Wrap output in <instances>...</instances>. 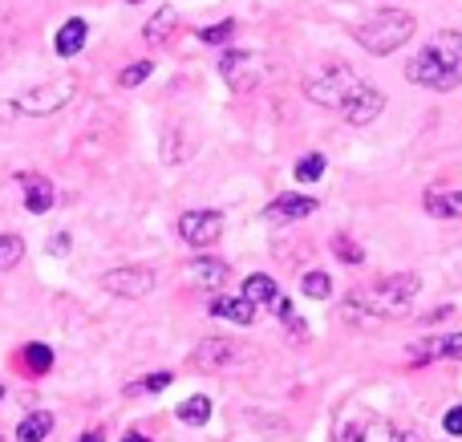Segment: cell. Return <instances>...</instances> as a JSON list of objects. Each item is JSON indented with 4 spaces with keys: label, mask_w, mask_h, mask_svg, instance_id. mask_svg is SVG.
I'll return each mask as SVG.
<instances>
[{
    "label": "cell",
    "mask_w": 462,
    "mask_h": 442,
    "mask_svg": "<svg viewBox=\"0 0 462 442\" xmlns=\"http://www.w3.org/2000/svg\"><path fill=\"white\" fill-rule=\"evenodd\" d=\"M418 289H422V281H418L414 272L406 276H385L382 284H374V289H357L345 297L341 313L349 317V321H377V317H402L410 313V305H414Z\"/></svg>",
    "instance_id": "cell-1"
},
{
    "label": "cell",
    "mask_w": 462,
    "mask_h": 442,
    "mask_svg": "<svg viewBox=\"0 0 462 442\" xmlns=\"http://www.w3.org/2000/svg\"><path fill=\"white\" fill-rule=\"evenodd\" d=\"M406 78L426 89H455L462 81V32L442 29L439 37L406 65Z\"/></svg>",
    "instance_id": "cell-2"
},
{
    "label": "cell",
    "mask_w": 462,
    "mask_h": 442,
    "mask_svg": "<svg viewBox=\"0 0 462 442\" xmlns=\"http://www.w3.org/2000/svg\"><path fill=\"white\" fill-rule=\"evenodd\" d=\"M414 29H418L414 13L382 8V13H374L369 21H361L357 29H353V41H357L361 49H369V53H377V57H390L414 37Z\"/></svg>",
    "instance_id": "cell-3"
},
{
    "label": "cell",
    "mask_w": 462,
    "mask_h": 442,
    "mask_svg": "<svg viewBox=\"0 0 462 442\" xmlns=\"http://www.w3.org/2000/svg\"><path fill=\"white\" fill-rule=\"evenodd\" d=\"M357 86H361V78L349 69V65H325V69H317L309 81H304V97L317 106H328V110H341Z\"/></svg>",
    "instance_id": "cell-4"
},
{
    "label": "cell",
    "mask_w": 462,
    "mask_h": 442,
    "mask_svg": "<svg viewBox=\"0 0 462 442\" xmlns=\"http://www.w3.org/2000/svg\"><path fill=\"white\" fill-rule=\"evenodd\" d=\"M73 97V81H45V86H32L24 94L13 97L16 114H29V118H45V114H57L61 106H69Z\"/></svg>",
    "instance_id": "cell-5"
},
{
    "label": "cell",
    "mask_w": 462,
    "mask_h": 442,
    "mask_svg": "<svg viewBox=\"0 0 462 442\" xmlns=\"http://www.w3.org/2000/svg\"><path fill=\"white\" fill-rule=\"evenodd\" d=\"M406 438H410V435L398 427V422L377 419V414L345 422V427L333 435V442H406Z\"/></svg>",
    "instance_id": "cell-6"
},
{
    "label": "cell",
    "mask_w": 462,
    "mask_h": 442,
    "mask_svg": "<svg viewBox=\"0 0 462 442\" xmlns=\"http://www.w3.org/2000/svg\"><path fill=\"white\" fill-rule=\"evenodd\" d=\"M219 73L236 94H252L263 81V61L255 53H224L219 57Z\"/></svg>",
    "instance_id": "cell-7"
},
{
    "label": "cell",
    "mask_w": 462,
    "mask_h": 442,
    "mask_svg": "<svg viewBox=\"0 0 462 442\" xmlns=\"http://www.w3.org/2000/svg\"><path fill=\"white\" fill-rule=\"evenodd\" d=\"M179 235H183V244H191V248H211V244H219V235H224V216H219V211H187V216L179 219Z\"/></svg>",
    "instance_id": "cell-8"
},
{
    "label": "cell",
    "mask_w": 462,
    "mask_h": 442,
    "mask_svg": "<svg viewBox=\"0 0 462 442\" xmlns=\"http://www.w3.org/2000/svg\"><path fill=\"white\" fill-rule=\"evenodd\" d=\"M97 284H102L110 297L138 300V297H146V292L154 289V272L151 268H114V272H106Z\"/></svg>",
    "instance_id": "cell-9"
},
{
    "label": "cell",
    "mask_w": 462,
    "mask_h": 442,
    "mask_svg": "<svg viewBox=\"0 0 462 442\" xmlns=\"http://www.w3.org/2000/svg\"><path fill=\"white\" fill-rule=\"evenodd\" d=\"M382 110H385V94L377 86H365V81H361V86L349 94V102L341 106V118L349 122V126H369Z\"/></svg>",
    "instance_id": "cell-10"
},
{
    "label": "cell",
    "mask_w": 462,
    "mask_h": 442,
    "mask_svg": "<svg viewBox=\"0 0 462 442\" xmlns=\"http://www.w3.org/2000/svg\"><path fill=\"white\" fill-rule=\"evenodd\" d=\"M239 354L244 349L236 345V341H227V337H208V341H199L195 345V357H191V365L195 370H231V365H239Z\"/></svg>",
    "instance_id": "cell-11"
},
{
    "label": "cell",
    "mask_w": 462,
    "mask_h": 442,
    "mask_svg": "<svg viewBox=\"0 0 462 442\" xmlns=\"http://www.w3.org/2000/svg\"><path fill=\"white\" fill-rule=\"evenodd\" d=\"M410 362L426 365V362H462V333H447V337H430L410 345Z\"/></svg>",
    "instance_id": "cell-12"
},
{
    "label": "cell",
    "mask_w": 462,
    "mask_h": 442,
    "mask_svg": "<svg viewBox=\"0 0 462 442\" xmlns=\"http://www.w3.org/2000/svg\"><path fill=\"white\" fill-rule=\"evenodd\" d=\"M227 276H231V268L216 256H195L191 264H187V281L199 284V289H224Z\"/></svg>",
    "instance_id": "cell-13"
},
{
    "label": "cell",
    "mask_w": 462,
    "mask_h": 442,
    "mask_svg": "<svg viewBox=\"0 0 462 442\" xmlns=\"http://www.w3.org/2000/svg\"><path fill=\"white\" fill-rule=\"evenodd\" d=\"M317 211V199L312 195H280V199L268 203V211L263 216L268 219H280V224H292V219H304Z\"/></svg>",
    "instance_id": "cell-14"
},
{
    "label": "cell",
    "mask_w": 462,
    "mask_h": 442,
    "mask_svg": "<svg viewBox=\"0 0 462 442\" xmlns=\"http://www.w3.org/2000/svg\"><path fill=\"white\" fill-rule=\"evenodd\" d=\"M86 41H89V24L81 21V16H69V21L57 29L53 49H57V57H78L81 49H86Z\"/></svg>",
    "instance_id": "cell-15"
},
{
    "label": "cell",
    "mask_w": 462,
    "mask_h": 442,
    "mask_svg": "<svg viewBox=\"0 0 462 442\" xmlns=\"http://www.w3.org/2000/svg\"><path fill=\"white\" fill-rule=\"evenodd\" d=\"M21 183H24V207H29L32 216H45V211L57 203V191L45 175H24Z\"/></svg>",
    "instance_id": "cell-16"
},
{
    "label": "cell",
    "mask_w": 462,
    "mask_h": 442,
    "mask_svg": "<svg viewBox=\"0 0 462 442\" xmlns=\"http://www.w3.org/2000/svg\"><path fill=\"white\" fill-rule=\"evenodd\" d=\"M211 317L219 321H236V325H252L255 321V305L239 292V297H216L211 300Z\"/></svg>",
    "instance_id": "cell-17"
},
{
    "label": "cell",
    "mask_w": 462,
    "mask_h": 442,
    "mask_svg": "<svg viewBox=\"0 0 462 442\" xmlns=\"http://www.w3.org/2000/svg\"><path fill=\"white\" fill-rule=\"evenodd\" d=\"M239 292H244L252 305H268V308L280 300V289H276V281H272L268 272H252V276L244 281V289H239Z\"/></svg>",
    "instance_id": "cell-18"
},
{
    "label": "cell",
    "mask_w": 462,
    "mask_h": 442,
    "mask_svg": "<svg viewBox=\"0 0 462 442\" xmlns=\"http://www.w3.org/2000/svg\"><path fill=\"white\" fill-rule=\"evenodd\" d=\"M422 207L439 219H462V191H426Z\"/></svg>",
    "instance_id": "cell-19"
},
{
    "label": "cell",
    "mask_w": 462,
    "mask_h": 442,
    "mask_svg": "<svg viewBox=\"0 0 462 442\" xmlns=\"http://www.w3.org/2000/svg\"><path fill=\"white\" fill-rule=\"evenodd\" d=\"M175 24H179V13L171 5H162L159 13L146 21V29H143V37H146V45H162V41H171V32H175Z\"/></svg>",
    "instance_id": "cell-20"
},
{
    "label": "cell",
    "mask_w": 462,
    "mask_h": 442,
    "mask_svg": "<svg viewBox=\"0 0 462 442\" xmlns=\"http://www.w3.org/2000/svg\"><path fill=\"white\" fill-rule=\"evenodd\" d=\"M53 435V414L49 410H32L29 419H21V427H16V442H45Z\"/></svg>",
    "instance_id": "cell-21"
},
{
    "label": "cell",
    "mask_w": 462,
    "mask_h": 442,
    "mask_svg": "<svg viewBox=\"0 0 462 442\" xmlns=\"http://www.w3.org/2000/svg\"><path fill=\"white\" fill-rule=\"evenodd\" d=\"M21 365L32 373V378H41V373L53 370V349L41 345V341H32V345H24V349H21Z\"/></svg>",
    "instance_id": "cell-22"
},
{
    "label": "cell",
    "mask_w": 462,
    "mask_h": 442,
    "mask_svg": "<svg viewBox=\"0 0 462 442\" xmlns=\"http://www.w3.org/2000/svg\"><path fill=\"white\" fill-rule=\"evenodd\" d=\"M208 419H211V398L208 394H195L179 406V422H187V427H203Z\"/></svg>",
    "instance_id": "cell-23"
},
{
    "label": "cell",
    "mask_w": 462,
    "mask_h": 442,
    "mask_svg": "<svg viewBox=\"0 0 462 442\" xmlns=\"http://www.w3.org/2000/svg\"><path fill=\"white\" fill-rule=\"evenodd\" d=\"M24 260V240L21 235H0V272L16 268Z\"/></svg>",
    "instance_id": "cell-24"
},
{
    "label": "cell",
    "mask_w": 462,
    "mask_h": 442,
    "mask_svg": "<svg viewBox=\"0 0 462 442\" xmlns=\"http://www.w3.org/2000/svg\"><path fill=\"white\" fill-rule=\"evenodd\" d=\"M292 175H296V183H317V179L325 175V154H304Z\"/></svg>",
    "instance_id": "cell-25"
},
{
    "label": "cell",
    "mask_w": 462,
    "mask_h": 442,
    "mask_svg": "<svg viewBox=\"0 0 462 442\" xmlns=\"http://www.w3.org/2000/svg\"><path fill=\"white\" fill-rule=\"evenodd\" d=\"M333 252L345 260V264H361V260H365V252H361V244L353 240V235H345V232H341V235H333Z\"/></svg>",
    "instance_id": "cell-26"
},
{
    "label": "cell",
    "mask_w": 462,
    "mask_h": 442,
    "mask_svg": "<svg viewBox=\"0 0 462 442\" xmlns=\"http://www.w3.org/2000/svg\"><path fill=\"white\" fill-rule=\"evenodd\" d=\"M300 289H304V297H312V300H325L328 292H333V281H328L325 272H304Z\"/></svg>",
    "instance_id": "cell-27"
},
{
    "label": "cell",
    "mask_w": 462,
    "mask_h": 442,
    "mask_svg": "<svg viewBox=\"0 0 462 442\" xmlns=\"http://www.w3.org/2000/svg\"><path fill=\"white\" fill-rule=\"evenodd\" d=\"M231 37H236V21H219V24H208V29H199L203 45H227Z\"/></svg>",
    "instance_id": "cell-28"
},
{
    "label": "cell",
    "mask_w": 462,
    "mask_h": 442,
    "mask_svg": "<svg viewBox=\"0 0 462 442\" xmlns=\"http://www.w3.org/2000/svg\"><path fill=\"white\" fill-rule=\"evenodd\" d=\"M151 69H154V61H134V65H126V69L118 73V86H126V89L143 86V81L151 78Z\"/></svg>",
    "instance_id": "cell-29"
},
{
    "label": "cell",
    "mask_w": 462,
    "mask_h": 442,
    "mask_svg": "<svg viewBox=\"0 0 462 442\" xmlns=\"http://www.w3.org/2000/svg\"><path fill=\"white\" fill-rule=\"evenodd\" d=\"M167 386H171V373L162 370V373H151V378L134 382V386H126V394H159V390H167Z\"/></svg>",
    "instance_id": "cell-30"
},
{
    "label": "cell",
    "mask_w": 462,
    "mask_h": 442,
    "mask_svg": "<svg viewBox=\"0 0 462 442\" xmlns=\"http://www.w3.org/2000/svg\"><path fill=\"white\" fill-rule=\"evenodd\" d=\"M442 430H447V435H462V406H450L447 414H442Z\"/></svg>",
    "instance_id": "cell-31"
},
{
    "label": "cell",
    "mask_w": 462,
    "mask_h": 442,
    "mask_svg": "<svg viewBox=\"0 0 462 442\" xmlns=\"http://www.w3.org/2000/svg\"><path fill=\"white\" fill-rule=\"evenodd\" d=\"M65 252H69V235L53 232V235H49V256H65Z\"/></svg>",
    "instance_id": "cell-32"
},
{
    "label": "cell",
    "mask_w": 462,
    "mask_h": 442,
    "mask_svg": "<svg viewBox=\"0 0 462 442\" xmlns=\"http://www.w3.org/2000/svg\"><path fill=\"white\" fill-rule=\"evenodd\" d=\"M78 442H106V430H86Z\"/></svg>",
    "instance_id": "cell-33"
},
{
    "label": "cell",
    "mask_w": 462,
    "mask_h": 442,
    "mask_svg": "<svg viewBox=\"0 0 462 442\" xmlns=\"http://www.w3.org/2000/svg\"><path fill=\"white\" fill-rule=\"evenodd\" d=\"M122 442H151V438L138 435V430H130V435H122Z\"/></svg>",
    "instance_id": "cell-34"
},
{
    "label": "cell",
    "mask_w": 462,
    "mask_h": 442,
    "mask_svg": "<svg viewBox=\"0 0 462 442\" xmlns=\"http://www.w3.org/2000/svg\"><path fill=\"white\" fill-rule=\"evenodd\" d=\"M126 5H143V0H126Z\"/></svg>",
    "instance_id": "cell-35"
},
{
    "label": "cell",
    "mask_w": 462,
    "mask_h": 442,
    "mask_svg": "<svg viewBox=\"0 0 462 442\" xmlns=\"http://www.w3.org/2000/svg\"><path fill=\"white\" fill-rule=\"evenodd\" d=\"M0 398H5V386H0Z\"/></svg>",
    "instance_id": "cell-36"
}]
</instances>
